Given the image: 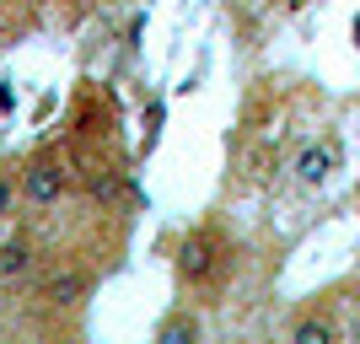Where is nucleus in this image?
Masks as SVG:
<instances>
[{"label":"nucleus","instance_id":"obj_6","mask_svg":"<svg viewBox=\"0 0 360 344\" xmlns=\"http://www.w3.org/2000/svg\"><path fill=\"white\" fill-rule=\"evenodd\" d=\"M32 264H38V237H32L27 226H16L11 237L0 242V285H16V280H27Z\"/></svg>","mask_w":360,"mask_h":344},{"label":"nucleus","instance_id":"obj_3","mask_svg":"<svg viewBox=\"0 0 360 344\" xmlns=\"http://www.w3.org/2000/svg\"><path fill=\"white\" fill-rule=\"evenodd\" d=\"M91 291H97V274H91L86 264H60V269H49V274H44V291H38V301H44L49 312H81Z\"/></svg>","mask_w":360,"mask_h":344},{"label":"nucleus","instance_id":"obj_5","mask_svg":"<svg viewBox=\"0 0 360 344\" xmlns=\"http://www.w3.org/2000/svg\"><path fill=\"white\" fill-rule=\"evenodd\" d=\"M280 344H339V317L328 307H301L285 323V339Z\"/></svg>","mask_w":360,"mask_h":344},{"label":"nucleus","instance_id":"obj_4","mask_svg":"<svg viewBox=\"0 0 360 344\" xmlns=\"http://www.w3.org/2000/svg\"><path fill=\"white\" fill-rule=\"evenodd\" d=\"M339 167H345V146H339L333 135H317V140H307V146L296 151L290 178H296V189H323Z\"/></svg>","mask_w":360,"mask_h":344},{"label":"nucleus","instance_id":"obj_1","mask_svg":"<svg viewBox=\"0 0 360 344\" xmlns=\"http://www.w3.org/2000/svg\"><path fill=\"white\" fill-rule=\"evenodd\" d=\"M172 274L194 301H215L237 274V242L221 221H199L172 242Z\"/></svg>","mask_w":360,"mask_h":344},{"label":"nucleus","instance_id":"obj_7","mask_svg":"<svg viewBox=\"0 0 360 344\" xmlns=\"http://www.w3.org/2000/svg\"><path fill=\"white\" fill-rule=\"evenodd\" d=\"M150 344H205V317L194 307H167L156 333H150Z\"/></svg>","mask_w":360,"mask_h":344},{"label":"nucleus","instance_id":"obj_9","mask_svg":"<svg viewBox=\"0 0 360 344\" xmlns=\"http://www.w3.org/2000/svg\"><path fill=\"white\" fill-rule=\"evenodd\" d=\"M355 49H360V16H355Z\"/></svg>","mask_w":360,"mask_h":344},{"label":"nucleus","instance_id":"obj_8","mask_svg":"<svg viewBox=\"0 0 360 344\" xmlns=\"http://www.w3.org/2000/svg\"><path fill=\"white\" fill-rule=\"evenodd\" d=\"M16 210H22V194H16V162H11V156H0V226L11 221Z\"/></svg>","mask_w":360,"mask_h":344},{"label":"nucleus","instance_id":"obj_2","mask_svg":"<svg viewBox=\"0 0 360 344\" xmlns=\"http://www.w3.org/2000/svg\"><path fill=\"white\" fill-rule=\"evenodd\" d=\"M16 194L27 210H54L70 194V162H65L54 146L32 151L27 162H16Z\"/></svg>","mask_w":360,"mask_h":344}]
</instances>
